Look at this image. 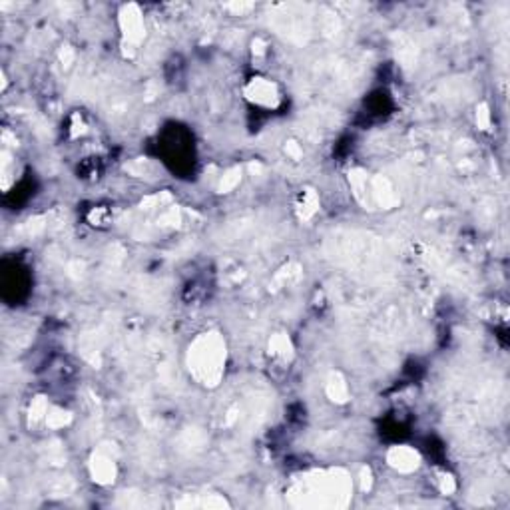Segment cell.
<instances>
[{
  "instance_id": "cell-2",
  "label": "cell",
  "mask_w": 510,
  "mask_h": 510,
  "mask_svg": "<svg viewBox=\"0 0 510 510\" xmlns=\"http://www.w3.org/2000/svg\"><path fill=\"white\" fill-rule=\"evenodd\" d=\"M247 96L261 106H269V104L273 106L277 102L276 86L271 84L269 80H264V78H255L247 88Z\"/></svg>"
},
{
  "instance_id": "cell-1",
  "label": "cell",
  "mask_w": 510,
  "mask_h": 510,
  "mask_svg": "<svg viewBox=\"0 0 510 510\" xmlns=\"http://www.w3.org/2000/svg\"><path fill=\"white\" fill-rule=\"evenodd\" d=\"M222 345L215 341H205L202 347L196 353V371L202 373L203 377H213L220 373V363H222Z\"/></svg>"
},
{
  "instance_id": "cell-3",
  "label": "cell",
  "mask_w": 510,
  "mask_h": 510,
  "mask_svg": "<svg viewBox=\"0 0 510 510\" xmlns=\"http://www.w3.org/2000/svg\"><path fill=\"white\" fill-rule=\"evenodd\" d=\"M122 26L126 32L130 42H138L144 36V22H142V14L136 6H126L122 12Z\"/></svg>"
}]
</instances>
